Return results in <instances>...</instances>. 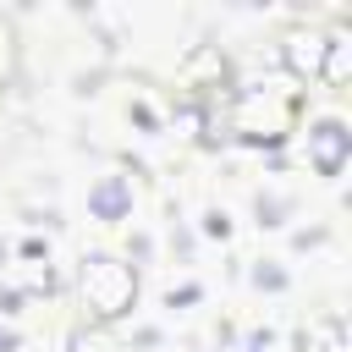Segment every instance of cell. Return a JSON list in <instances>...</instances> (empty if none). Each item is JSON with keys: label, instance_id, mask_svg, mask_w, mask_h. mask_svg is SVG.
<instances>
[{"label": "cell", "instance_id": "obj_1", "mask_svg": "<svg viewBox=\"0 0 352 352\" xmlns=\"http://www.w3.org/2000/svg\"><path fill=\"white\" fill-rule=\"evenodd\" d=\"M77 292H82L94 319H121L138 302V270L116 253H88L82 270H77Z\"/></svg>", "mask_w": 352, "mask_h": 352}, {"label": "cell", "instance_id": "obj_2", "mask_svg": "<svg viewBox=\"0 0 352 352\" xmlns=\"http://www.w3.org/2000/svg\"><path fill=\"white\" fill-rule=\"evenodd\" d=\"M292 126H297V99H292V94L248 88V94H236V104H231V132L248 138V143H280Z\"/></svg>", "mask_w": 352, "mask_h": 352}, {"label": "cell", "instance_id": "obj_3", "mask_svg": "<svg viewBox=\"0 0 352 352\" xmlns=\"http://www.w3.org/2000/svg\"><path fill=\"white\" fill-rule=\"evenodd\" d=\"M280 60H286V72H292L297 82H314L319 66H324V33H314V28H292V33L280 38Z\"/></svg>", "mask_w": 352, "mask_h": 352}, {"label": "cell", "instance_id": "obj_4", "mask_svg": "<svg viewBox=\"0 0 352 352\" xmlns=\"http://www.w3.org/2000/svg\"><path fill=\"white\" fill-rule=\"evenodd\" d=\"M346 154H352V132H346L341 121H319V126H308V160H314L319 176H336V170L346 165Z\"/></svg>", "mask_w": 352, "mask_h": 352}, {"label": "cell", "instance_id": "obj_5", "mask_svg": "<svg viewBox=\"0 0 352 352\" xmlns=\"http://www.w3.org/2000/svg\"><path fill=\"white\" fill-rule=\"evenodd\" d=\"M88 209H94L99 220H121V214L132 209V187H126V176H104V182L88 192Z\"/></svg>", "mask_w": 352, "mask_h": 352}, {"label": "cell", "instance_id": "obj_6", "mask_svg": "<svg viewBox=\"0 0 352 352\" xmlns=\"http://www.w3.org/2000/svg\"><path fill=\"white\" fill-rule=\"evenodd\" d=\"M319 77L330 88H346L352 82V38L346 33H324V66H319Z\"/></svg>", "mask_w": 352, "mask_h": 352}, {"label": "cell", "instance_id": "obj_7", "mask_svg": "<svg viewBox=\"0 0 352 352\" xmlns=\"http://www.w3.org/2000/svg\"><path fill=\"white\" fill-rule=\"evenodd\" d=\"M204 77L226 82V55H220V50H209V44H204V50H192V55H187V66H182V82H187V88H204Z\"/></svg>", "mask_w": 352, "mask_h": 352}, {"label": "cell", "instance_id": "obj_8", "mask_svg": "<svg viewBox=\"0 0 352 352\" xmlns=\"http://www.w3.org/2000/svg\"><path fill=\"white\" fill-rule=\"evenodd\" d=\"M11 280H16L22 292H50V286H55V275H50V264H38V253H28V258H16V270H11Z\"/></svg>", "mask_w": 352, "mask_h": 352}, {"label": "cell", "instance_id": "obj_9", "mask_svg": "<svg viewBox=\"0 0 352 352\" xmlns=\"http://www.w3.org/2000/svg\"><path fill=\"white\" fill-rule=\"evenodd\" d=\"M66 352H121V341L110 330H99V324H82V330H72Z\"/></svg>", "mask_w": 352, "mask_h": 352}, {"label": "cell", "instance_id": "obj_10", "mask_svg": "<svg viewBox=\"0 0 352 352\" xmlns=\"http://www.w3.org/2000/svg\"><path fill=\"white\" fill-rule=\"evenodd\" d=\"M319 352H352V346H346V324H341V319H324V346H319Z\"/></svg>", "mask_w": 352, "mask_h": 352}, {"label": "cell", "instance_id": "obj_11", "mask_svg": "<svg viewBox=\"0 0 352 352\" xmlns=\"http://www.w3.org/2000/svg\"><path fill=\"white\" fill-rule=\"evenodd\" d=\"M11 346H16V341H11V330H0V352H11Z\"/></svg>", "mask_w": 352, "mask_h": 352}]
</instances>
